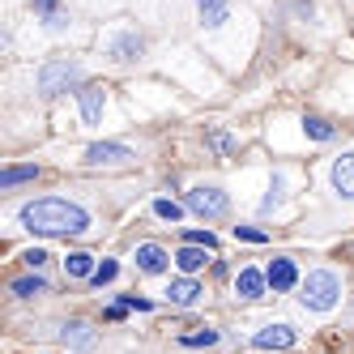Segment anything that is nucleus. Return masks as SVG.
<instances>
[{
	"label": "nucleus",
	"instance_id": "27",
	"mask_svg": "<svg viewBox=\"0 0 354 354\" xmlns=\"http://www.w3.org/2000/svg\"><path fill=\"white\" fill-rule=\"evenodd\" d=\"M21 261H26L30 269H43V265H47V252H43V248H30V252H26Z\"/></svg>",
	"mask_w": 354,
	"mask_h": 354
},
{
	"label": "nucleus",
	"instance_id": "18",
	"mask_svg": "<svg viewBox=\"0 0 354 354\" xmlns=\"http://www.w3.org/2000/svg\"><path fill=\"white\" fill-rule=\"evenodd\" d=\"M35 175H39V167H5V171H0V188L26 184V180H35Z\"/></svg>",
	"mask_w": 354,
	"mask_h": 354
},
{
	"label": "nucleus",
	"instance_id": "19",
	"mask_svg": "<svg viewBox=\"0 0 354 354\" xmlns=\"http://www.w3.org/2000/svg\"><path fill=\"white\" fill-rule=\"evenodd\" d=\"M303 129H308L312 141H328V137H333V124L320 120V115H308V120H303Z\"/></svg>",
	"mask_w": 354,
	"mask_h": 354
},
{
	"label": "nucleus",
	"instance_id": "21",
	"mask_svg": "<svg viewBox=\"0 0 354 354\" xmlns=\"http://www.w3.org/2000/svg\"><path fill=\"white\" fill-rule=\"evenodd\" d=\"M35 9L47 17V26H64V13H60V5H56V0H35Z\"/></svg>",
	"mask_w": 354,
	"mask_h": 354
},
{
	"label": "nucleus",
	"instance_id": "24",
	"mask_svg": "<svg viewBox=\"0 0 354 354\" xmlns=\"http://www.w3.org/2000/svg\"><path fill=\"white\" fill-rule=\"evenodd\" d=\"M184 243H192V248H218V235L214 231H184Z\"/></svg>",
	"mask_w": 354,
	"mask_h": 354
},
{
	"label": "nucleus",
	"instance_id": "14",
	"mask_svg": "<svg viewBox=\"0 0 354 354\" xmlns=\"http://www.w3.org/2000/svg\"><path fill=\"white\" fill-rule=\"evenodd\" d=\"M196 9H201V21H205V26H222L226 13H231V0H196Z\"/></svg>",
	"mask_w": 354,
	"mask_h": 354
},
{
	"label": "nucleus",
	"instance_id": "15",
	"mask_svg": "<svg viewBox=\"0 0 354 354\" xmlns=\"http://www.w3.org/2000/svg\"><path fill=\"white\" fill-rule=\"evenodd\" d=\"M94 257H90V252H68V257H64V273L68 277H94Z\"/></svg>",
	"mask_w": 354,
	"mask_h": 354
},
{
	"label": "nucleus",
	"instance_id": "22",
	"mask_svg": "<svg viewBox=\"0 0 354 354\" xmlns=\"http://www.w3.org/2000/svg\"><path fill=\"white\" fill-rule=\"evenodd\" d=\"M115 273H120V265H115V261H103V265L94 269L90 282H94V286H111V282H115Z\"/></svg>",
	"mask_w": 354,
	"mask_h": 354
},
{
	"label": "nucleus",
	"instance_id": "16",
	"mask_svg": "<svg viewBox=\"0 0 354 354\" xmlns=\"http://www.w3.org/2000/svg\"><path fill=\"white\" fill-rule=\"evenodd\" d=\"M205 252H209V248H192V243H184L180 252H175V265H180L184 273H196V269H205Z\"/></svg>",
	"mask_w": 354,
	"mask_h": 354
},
{
	"label": "nucleus",
	"instance_id": "12",
	"mask_svg": "<svg viewBox=\"0 0 354 354\" xmlns=\"http://www.w3.org/2000/svg\"><path fill=\"white\" fill-rule=\"evenodd\" d=\"M137 269H141V273H162V269H167V252H162L158 243H141V248H137Z\"/></svg>",
	"mask_w": 354,
	"mask_h": 354
},
{
	"label": "nucleus",
	"instance_id": "10",
	"mask_svg": "<svg viewBox=\"0 0 354 354\" xmlns=\"http://www.w3.org/2000/svg\"><path fill=\"white\" fill-rule=\"evenodd\" d=\"M333 188H337L346 201H354V154H342V158L333 162Z\"/></svg>",
	"mask_w": 354,
	"mask_h": 354
},
{
	"label": "nucleus",
	"instance_id": "3",
	"mask_svg": "<svg viewBox=\"0 0 354 354\" xmlns=\"http://www.w3.org/2000/svg\"><path fill=\"white\" fill-rule=\"evenodd\" d=\"M77 77H82V68L73 64V60H52V64H43V73H39V90L43 94H60Z\"/></svg>",
	"mask_w": 354,
	"mask_h": 354
},
{
	"label": "nucleus",
	"instance_id": "7",
	"mask_svg": "<svg viewBox=\"0 0 354 354\" xmlns=\"http://www.w3.org/2000/svg\"><path fill=\"white\" fill-rule=\"evenodd\" d=\"M265 277H269V286H273V290H290V286L299 282V269H295V261L277 257V261L265 269Z\"/></svg>",
	"mask_w": 354,
	"mask_h": 354
},
{
	"label": "nucleus",
	"instance_id": "8",
	"mask_svg": "<svg viewBox=\"0 0 354 354\" xmlns=\"http://www.w3.org/2000/svg\"><path fill=\"white\" fill-rule=\"evenodd\" d=\"M265 286H269V277L261 269H239V277H235V295L239 299H261Z\"/></svg>",
	"mask_w": 354,
	"mask_h": 354
},
{
	"label": "nucleus",
	"instance_id": "4",
	"mask_svg": "<svg viewBox=\"0 0 354 354\" xmlns=\"http://www.w3.org/2000/svg\"><path fill=\"white\" fill-rule=\"evenodd\" d=\"M188 209L201 214V218H222L226 209H231V201H226L222 188H192L188 192Z\"/></svg>",
	"mask_w": 354,
	"mask_h": 354
},
{
	"label": "nucleus",
	"instance_id": "2",
	"mask_svg": "<svg viewBox=\"0 0 354 354\" xmlns=\"http://www.w3.org/2000/svg\"><path fill=\"white\" fill-rule=\"evenodd\" d=\"M337 299H342V282H337V273L316 269V273L303 277V295H299V303H303L308 312H328Z\"/></svg>",
	"mask_w": 354,
	"mask_h": 354
},
{
	"label": "nucleus",
	"instance_id": "23",
	"mask_svg": "<svg viewBox=\"0 0 354 354\" xmlns=\"http://www.w3.org/2000/svg\"><path fill=\"white\" fill-rule=\"evenodd\" d=\"M64 342H73V346H82V350H86V346L94 342V333H90L86 324H68V328H64Z\"/></svg>",
	"mask_w": 354,
	"mask_h": 354
},
{
	"label": "nucleus",
	"instance_id": "17",
	"mask_svg": "<svg viewBox=\"0 0 354 354\" xmlns=\"http://www.w3.org/2000/svg\"><path fill=\"white\" fill-rule=\"evenodd\" d=\"M13 295H17V299H35V295H47V282H43L39 273H35V277H17V282H13Z\"/></svg>",
	"mask_w": 354,
	"mask_h": 354
},
{
	"label": "nucleus",
	"instance_id": "25",
	"mask_svg": "<svg viewBox=\"0 0 354 354\" xmlns=\"http://www.w3.org/2000/svg\"><path fill=\"white\" fill-rule=\"evenodd\" d=\"M184 346H214L218 342V333H214V328H205V333H188V337H180Z\"/></svg>",
	"mask_w": 354,
	"mask_h": 354
},
{
	"label": "nucleus",
	"instance_id": "28",
	"mask_svg": "<svg viewBox=\"0 0 354 354\" xmlns=\"http://www.w3.org/2000/svg\"><path fill=\"white\" fill-rule=\"evenodd\" d=\"M124 312H129V303H111V308H107V320H120Z\"/></svg>",
	"mask_w": 354,
	"mask_h": 354
},
{
	"label": "nucleus",
	"instance_id": "26",
	"mask_svg": "<svg viewBox=\"0 0 354 354\" xmlns=\"http://www.w3.org/2000/svg\"><path fill=\"white\" fill-rule=\"evenodd\" d=\"M235 235H239V239H248V243H265V239H269L265 231H257V226H235Z\"/></svg>",
	"mask_w": 354,
	"mask_h": 354
},
{
	"label": "nucleus",
	"instance_id": "1",
	"mask_svg": "<svg viewBox=\"0 0 354 354\" xmlns=\"http://www.w3.org/2000/svg\"><path fill=\"white\" fill-rule=\"evenodd\" d=\"M21 226L35 235H86L90 231V214L82 205H73V201H30V205H21Z\"/></svg>",
	"mask_w": 354,
	"mask_h": 354
},
{
	"label": "nucleus",
	"instance_id": "20",
	"mask_svg": "<svg viewBox=\"0 0 354 354\" xmlns=\"http://www.w3.org/2000/svg\"><path fill=\"white\" fill-rule=\"evenodd\" d=\"M154 214H158L162 222H180V218H184V205H180V201H167V196H158V201H154Z\"/></svg>",
	"mask_w": 354,
	"mask_h": 354
},
{
	"label": "nucleus",
	"instance_id": "9",
	"mask_svg": "<svg viewBox=\"0 0 354 354\" xmlns=\"http://www.w3.org/2000/svg\"><path fill=\"white\" fill-rule=\"evenodd\" d=\"M77 103H82V120L98 124V115H103V86H82L77 90Z\"/></svg>",
	"mask_w": 354,
	"mask_h": 354
},
{
	"label": "nucleus",
	"instance_id": "11",
	"mask_svg": "<svg viewBox=\"0 0 354 354\" xmlns=\"http://www.w3.org/2000/svg\"><path fill=\"white\" fill-rule=\"evenodd\" d=\"M167 299L175 303V308H192V303L201 299V282H192V277H180V282L167 286Z\"/></svg>",
	"mask_w": 354,
	"mask_h": 354
},
{
	"label": "nucleus",
	"instance_id": "5",
	"mask_svg": "<svg viewBox=\"0 0 354 354\" xmlns=\"http://www.w3.org/2000/svg\"><path fill=\"white\" fill-rule=\"evenodd\" d=\"M129 158H137L129 145H115V141H98V145H90L86 149V162L90 167H103V162H129Z\"/></svg>",
	"mask_w": 354,
	"mask_h": 354
},
{
	"label": "nucleus",
	"instance_id": "6",
	"mask_svg": "<svg viewBox=\"0 0 354 354\" xmlns=\"http://www.w3.org/2000/svg\"><path fill=\"white\" fill-rule=\"evenodd\" d=\"M257 346L261 350H290L295 346V328L290 324H269V328L257 333Z\"/></svg>",
	"mask_w": 354,
	"mask_h": 354
},
{
	"label": "nucleus",
	"instance_id": "13",
	"mask_svg": "<svg viewBox=\"0 0 354 354\" xmlns=\"http://www.w3.org/2000/svg\"><path fill=\"white\" fill-rule=\"evenodd\" d=\"M145 52V43H141V35H120L115 43H111V56L120 60V64H133L137 56Z\"/></svg>",
	"mask_w": 354,
	"mask_h": 354
}]
</instances>
